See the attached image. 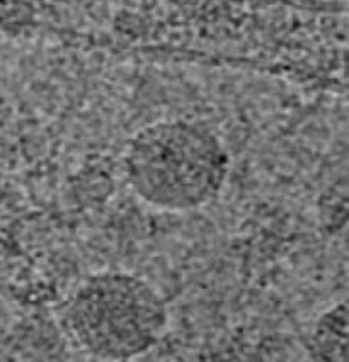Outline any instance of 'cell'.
<instances>
[{
	"mask_svg": "<svg viewBox=\"0 0 349 362\" xmlns=\"http://www.w3.org/2000/svg\"><path fill=\"white\" fill-rule=\"evenodd\" d=\"M319 359L343 361L346 351V303L331 308L317 322L314 332Z\"/></svg>",
	"mask_w": 349,
	"mask_h": 362,
	"instance_id": "obj_3",
	"label": "cell"
},
{
	"mask_svg": "<svg viewBox=\"0 0 349 362\" xmlns=\"http://www.w3.org/2000/svg\"><path fill=\"white\" fill-rule=\"evenodd\" d=\"M229 151L215 133L186 119L161 121L130 140L125 172L133 192L162 211H191L220 194Z\"/></svg>",
	"mask_w": 349,
	"mask_h": 362,
	"instance_id": "obj_1",
	"label": "cell"
},
{
	"mask_svg": "<svg viewBox=\"0 0 349 362\" xmlns=\"http://www.w3.org/2000/svg\"><path fill=\"white\" fill-rule=\"evenodd\" d=\"M65 318L79 345L92 356L126 361L159 342L167 327V308L161 294L140 277L101 272L79 286Z\"/></svg>",
	"mask_w": 349,
	"mask_h": 362,
	"instance_id": "obj_2",
	"label": "cell"
}]
</instances>
